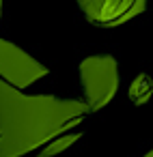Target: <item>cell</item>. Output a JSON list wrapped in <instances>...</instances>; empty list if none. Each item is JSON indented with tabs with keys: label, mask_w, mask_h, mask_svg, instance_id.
I'll use <instances>...</instances> for the list:
<instances>
[{
	"label": "cell",
	"mask_w": 153,
	"mask_h": 157,
	"mask_svg": "<svg viewBox=\"0 0 153 157\" xmlns=\"http://www.w3.org/2000/svg\"><path fill=\"white\" fill-rule=\"evenodd\" d=\"M80 101L52 95L28 97L0 78V157H20L86 116Z\"/></svg>",
	"instance_id": "1"
},
{
	"label": "cell",
	"mask_w": 153,
	"mask_h": 157,
	"mask_svg": "<svg viewBox=\"0 0 153 157\" xmlns=\"http://www.w3.org/2000/svg\"><path fill=\"white\" fill-rule=\"evenodd\" d=\"M84 105L95 112L104 108L116 90V63L112 56H93L80 65Z\"/></svg>",
	"instance_id": "2"
},
{
	"label": "cell",
	"mask_w": 153,
	"mask_h": 157,
	"mask_svg": "<svg viewBox=\"0 0 153 157\" xmlns=\"http://www.w3.org/2000/svg\"><path fill=\"white\" fill-rule=\"evenodd\" d=\"M48 69L30 58L26 52L15 48L9 41L0 39V78L15 88H26L35 80L43 78Z\"/></svg>",
	"instance_id": "3"
},
{
	"label": "cell",
	"mask_w": 153,
	"mask_h": 157,
	"mask_svg": "<svg viewBox=\"0 0 153 157\" xmlns=\"http://www.w3.org/2000/svg\"><path fill=\"white\" fill-rule=\"evenodd\" d=\"M86 20L95 26H119L144 11L147 0H78Z\"/></svg>",
	"instance_id": "4"
},
{
	"label": "cell",
	"mask_w": 153,
	"mask_h": 157,
	"mask_svg": "<svg viewBox=\"0 0 153 157\" xmlns=\"http://www.w3.org/2000/svg\"><path fill=\"white\" fill-rule=\"evenodd\" d=\"M76 138H78V136H67V138H63V140H58V138H56V142H52V144L41 153V157H50V155H56V153L65 151L71 142H76Z\"/></svg>",
	"instance_id": "5"
},
{
	"label": "cell",
	"mask_w": 153,
	"mask_h": 157,
	"mask_svg": "<svg viewBox=\"0 0 153 157\" xmlns=\"http://www.w3.org/2000/svg\"><path fill=\"white\" fill-rule=\"evenodd\" d=\"M149 157H153V153H151V155H149Z\"/></svg>",
	"instance_id": "6"
}]
</instances>
